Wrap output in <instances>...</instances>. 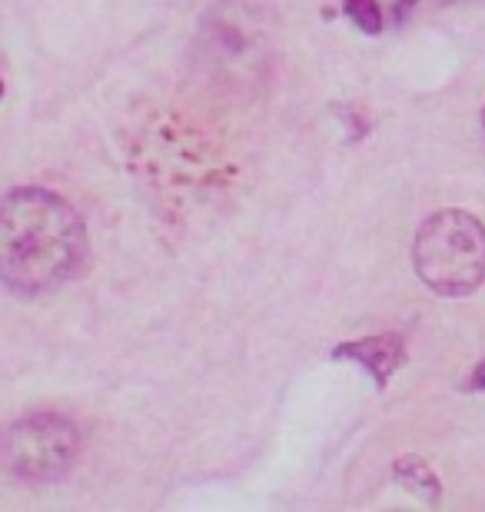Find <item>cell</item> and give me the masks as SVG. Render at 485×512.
<instances>
[{
  "label": "cell",
  "instance_id": "cell-1",
  "mask_svg": "<svg viewBox=\"0 0 485 512\" xmlns=\"http://www.w3.org/2000/svg\"><path fill=\"white\" fill-rule=\"evenodd\" d=\"M80 213L54 190L17 187L0 197V283L17 296L60 290L87 266Z\"/></svg>",
  "mask_w": 485,
  "mask_h": 512
},
{
  "label": "cell",
  "instance_id": "cell-2",
  "mask_svg": "<svg viewBox=\"0 0 485 512\" xmlns=\"http://www.w3.org/2000/svg\"><path fill=\"white\" fill-rule=\"evenodd\" d=\"M419 280L439 296H469L485 283V227L466 210H439L422 220L412 243Z\"/></svg>",
  "mask_w": 485,
  "mask_h": 512
},
{
  "label": "cell",
  "instance_id": "cell-3",
  "mask_svg": "<svg viewBox=\"0 0 485 512\" xmlns=\"http://www.w3.org/2000/svg\"><path fill=\"white\" fill-rule=\"evenodd\" d=\"M80 456V429L60 413H30L0 439V459L17 479L54 483Z\"/></svg>",
  "mask_w": 485,
  "mask_h": 512
},
{
  "label": "cell",
  "instance_id": "cell-4",
  "mask_svg": "<svg viewBox=\"0 0 485 512\" xmlns=\"http://www.w3.org/2000/svg\"><path fill=\"white\" fill-rule=\"evenodd\" d=\"M336 360H353L373 376L376 386H386L389 376L406 363V343L396 333H379V336H363V340L339 343L333 350Z\"/></svg>",
  "mask_w": 485,
  "mask_h": 512
},
{
  "label": "cell",
  "instance_id": "cell-5",
  "mask_svg": "<svg viewBox=\"0 0 485 512\" xmlns=\"http://www.w3.org/2000/svg\"><path fill=\"white\" fill-rule=\"evenodd\" d=\"M392 476H396L409 493H416L419 499H426V503H439L442 483L422 456H399L396 466H392Z\"/></svg>",
  "mask_w": 485,
  "mask_h": 512
},
{
  "label": "cell",
  "instance_id": "cell-6",
  "mask_svg": "<svg viewBox=\"0 0 485 512\" xmlns=\"http://www.w3.org/2000/svg\"><path fill=\"white\" fill-rule=\"evenodd\" d=\"M343 10L363 34H379L383 30V7H379V0H346Z\"/></svg>",
  "mask_w": 485,
  "mask_h": 512
},
{
  "label": "cell",
  "instance_id": "cell-7",
  "mask_svg": "<svg viewBox=\"0 0 485 512\" xmlns=\"http://www.w3.org/2000/svg\"><path fill=\"white\" fill-rule=\"evenodd\" d=\"M416 4H422V0H399V4H396V20H399V24L406 20V14ZM432 4H456V0H432Z\"/></svg>",
  "mask_w": 485,
  "mask_h": 512
},
{
  "label": "cell",
  "instance_id": "cell-8",
  "mask_svg": "<svg viewBox=\"0 0 485 512\" xmlns=\"http://www.w3.org/2000/svg\"><path fill=\"white\" fill-rule=\"evenodd\" d=\"M472 389H485V363H479L476 366V373H472V383H469Z\"/></svg>",
  "mask_w": 485,
  "mask_h": 512
},
{
  "label": "cell",
  "instance_id": "cell-9",
  "mask_svg": "<svg viewBox=\"0 0 485 512\" xmlns=\"http://www.w3.org/2000/svg\"><path fill=\"white\" fill-rule=\"evenodd\" d=\"M0 97H4V84H0Z\"/></svg>",
  "mask_w": 485,
  "mask_h": 512
},
{
  "label": "cell",
  "instance_id": "cell-10",
  "mask_svg": "<svg viewBox=\"0 0 485 512\" xmlns=\"http://www.w3.org/2000/svg\"><path fill=\"white\" fill-rule=\"evenodd\" d=\"M482 124H485V114H482Z\"/></svg>",
  "mask_w": 485,
  "mask_h": 512
}]
</instances>
